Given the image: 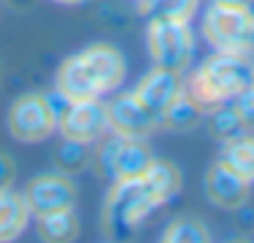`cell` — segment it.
Returning a JSON list of instances; mask_svg holds the SVG:
<instances>
[{
    "instance_id": "obj_1",
    "label": "cell",
    "mask_w": 254,
    "mask_h": 243,
    "mask_svg": "<svg viewBox=\"0 0 254 243\" xmlns=\"http://www.w3.org/2000/svg\"><path fill=\"white\" fill-rule=\"evenodd\" d=\"M123 55L107 44L88 47L79 55H71L58 71V93L68 101L101 99L123 82Z\"/></svg>"
},
{
    "instance_id": "obj_2",
    "label": "cell",
    "mask_w": 254,
    "mask_h": 243,
    "mask_svg": "<svg viewBox=\"0 0 254 243\" xmlns=\"http://www.w3.org/2000/svg\"><path fill=\"white\" fill-rule=\"evenodd\" d=\"M249 82H252V63L246 61V55L216 52L194 71L189 85H183V93L199 112H210L232 101L243 88H249Z\"/></svg>"
},
{
    "instance_id": "obj_3",
    "label": "cell",
    "mask_w": 254,
    "mask_h": 243,
    "mask_svg": "<svg viewBox=\"0 0 254 243\" xmlns=\"http://www.w3.org/2000/svg\"><path fill=\"white\" fill-rule=\"evenodd\" d=\"M164 205L161 194L145 181V175L115 181L110 199L104 208V230L112 241H126L137 232V227L148 219L153 208Z\"/></svg>"
},
{
    "instance_id": "obj_4",
    "label": "cell",
    "mask_w": 254,
    "mask_h": 243,
    "mask_svg": "<svg viewBox=\"0 0 254 243\" xmlns=\"http://www.w3.org/2000/svg\"><path fill=\"white\" fill-rule=\"evenodd\" d=\"M66 101L68 99H63V104H55V96H41V93L17 99L8 110V134L19 142H44V139H50L52 131L58 128V115L66 107Z\"/></svg>"
},
{
    "instance_id": "obj_5",
    "label": "cell",
    "mask_w": 254,
    "mask_h": 243,
    "mask_svg": "<svg viewBox=\"0 0 254 243\" xmlns=\"http://www.w3.org/2000/svg\"><path fill=\"white\" fill-rule=\"evenodd\" d=\"M252 25H254V14L249 11V8H232V6L213 3V6L208 8V14H205L202 33L216 52L249 58Z\"/></svg>"
},
{
    "instance_id": "obj_6",
    "label": "cell",
    "mask_w": 254,
    "mask_h": 243,
    "mask_svg": "<svg viewBox=\"0 0 254 243\" xmlns=\"http://www.w3.org/2000/svg\"><path fill=\"white\" fill-rule=\"evenodd\" d=\"M148 52L153 58L156 68L181 74L189 66L194 52V39H191V30H189V22L153 17V22L148 28Z\"/></svg>"
},
{
    "instance_id": "obj_7",
    "label": "cell",
    "mask_w": 254,
    "mask_h": 243,
    "mask_svg": "<svg viewBox=\"0 0 254 243\" xmlns=\"http://www.w3.org/2000/svg\"><path fill=\"white\" fill-rule=\"evenodd\" d=\"M96 161H99L101 172L110 181H128V178L145 175V170L150 167L153 156L142 145V139H126V137H118L115 134V139L101 145Z\"/></svg>"
},
{
    "instance_id": "obj_8",
    "label": "cell",
    "mask_w": 254,
    "mask_h": 243,
    "mask_svg": "<svg viewBox=\"0 0 254 243\" xmlns=\"http://www.w3.org/2000/svg\"><path fill=\"white\" fill-rule=\"evenodd\" d=\"M58 128L63 131V137L68 142H82V145L96 142L110 128V123H107V104H101L99 99L66 101V107L58 115Z\"/></svg>"
},
{
    "instance_id": "obj_9",
    "label": "cell",
    "mask_w": 254,
    "mask_h": 243,
    "mask_svg": "<svg viewBox=\"0 0 254 243\" xmlns=\"http://www.w3.org/2000/svg\"><path fill=\"white\" fill-rule=\"evenodd\" d=\"M131 96L139 101V107H142L156 123H161L167 115V110L183 96V79L178 71L156 68V71H150L148 77L134 88Z\"/></svg>"
},
{
    "instance_id": "obj_10",
    "label": "cell",
    "mask_w": 254,
    "mask_h": 243,
    "mask_svg": "<svg viewBox=\"0 0 254 243\" xmlns=\"http://www.w3.org/2000/svg\"><path fill=\"white\" fill-rule=\"evenodd\" d=\"M25 202L33 216H47L55 210L74 208V186L61 175H41L28 183Z\"/></svg>"
},
{
    "instance_id": "obj_11",
    "label": "cell",
    "mask_w": 254,
    "mask_h": 243,
    "mask_svg": "<svg viewBox=\"0 0 254 243\" xmlns=\"http://www.w3.org/2000/svg\"><path fill=\"white\" fill-rule=\"evenodd\" d=\"M107 123H110V128L118 137H126V139H142L159 126V123L139 107V101L134 99L131 93L118 96L115 101L107 104Z\"/></svg>"
},
{
    "instance_id": "obj_12",
    "label": "cell",
    "mask_w": 254,
    "mask_h": 243,
    "mask_svg": "<svg viewBox=\"0 0 254 243\" xmlns=\"http://www.w3.org/2000/svg\"><path fill=\"white\" fill-rule=\"evenodd\" d=\"M249 186H252V183L238 178L235 172L227 170L221 161H216L208 170V175H205V194H208V199L213 205H219V208H224V210L243 208V202L249 199Z\"/></svg>"
},
{
    "instance_id": "obj_13",
    "label": "cell",
    "mask_w": 254,
    "mask_h": 243,
    "mask_svg": "<svg viewBox=\"0 0 254 243\" xmlns=\"http://www.w3.org/2000/svg\"><path fill=\"white\" fill-rule=\"evenodd\" d=\"M30 208L25 194H17L11 186L0 188V241H14L28 227Z\"/></svg>"
},
{
    "instance_id": "obj_14",
    "label": "cell",
    "mask_w": 254,
    "mask_h": 243,
    "mask_svg": "<svg viewBox=\"0 0 254 243\" xmlns=\"http://www.w3.org/2000/svg\"><path fill=\"white\" fill-rule=\"evenodd\" d=\"M219 161L246 183H254V137L241 134L235 139H227Z\"/></svg>"
},
{
    "instance_id": "obj_15",
    "label": "cell",
    "mask_w": 254,
    "mask_h": 243,
    "mask_svg": "<svg viewBox=\"0 0 254 243\" xmlns=\"http://www.w3.org/2000/svg\"><path fill=\"white\" fill-rule=\"evenodd\" d=\"M145 181L161 194V199H172L178 191H181V172H178L175 164L170 161H150V167L145 170Z\"/></svg>"
},
{
    "instance_id": "obj_16",
    "label": "cell",
    "mask_w": 254,
    "mask_h": 243,
    "mask_svg": "<svg viewBox=\"0 0 254 243\" xmlns=\"http://www.w3.org/2000/svg\"><path fill=\"white\" fill-rule=\"evenodd\" d=\"M39 227H41V235L47 241H71V238H77V230H79L74 208L39 216Z\"/></svg>"
},
{
    "instance_id": "obj_17",
    "label": "cell",
    "mask_w": 254,
    "mask_h": 243,
    "mask_svg": "<svg viewBox=\"0 0 254 243\" xmlns=\"http://www.w3.org/2000/svg\"><path fill=\"white\" fill-rule=\"evenodd\" d=\"M210 134H213L216 139H221V142H227V139H235V137L249 134V131H246V126L241 123L238 112L232 110V104L227 101V104L210 110Z\"/></svg>"
},
{
    "instance_id": "obj_18",
    "label": "cell",
    "mask_w": 254,
    "mask_h": 243,
    "mask_svg": "<svg viewBox=\"0 0 254 243\" xmlns=\"http://www.w3.org/2000/svg\"><path fill=\"white\" fill-rule=\"evenodd\" d=\"M164 241L167 243H208L210 235H208V227L199 224L194 219H178L167 227L164 232Z\"/></svg>"
},
{
    "instance_id": "obj_19",
    "label": "cell",
    "mask_w": 254,
    "mask_h": 243,
    "mask_svg": "<svg viewBox=\"0 0 254 243\" xmlns=\"http://www.w3.org/2000/svg\"><path fill=\"white\" fill-rule=\"evenodd\" d=\"M145 8L161 19H175V22H189L191 14L197 11V0H148Z\"/></svg>"
},
{
    "instance_id": "obj_20",
    "label": "cell",
    "mask_w": 254,
    "mask_h": 243,
    "mask_svg": "<svg viewBox=\"0 0 254 243\" xmlns=\"http://www.w3.org/2000/svg\"><path fill=\"white\" fill-rule=\"evenodd\" d=\"M197 121H199V110L191 104V99L183 93L181 99L167 110V115L161 123H167L170 128H191V126H197Z\"/></svg>"
},
{
    "instance_id": "obj_21",
    "label": "cell",
    "mask_w": 254,
    "mask_h": 243,
    "mask_svg": "<svg viewBox=\"0 0 254 243\" xmlns=\"http://www.w3.org/2000/svg\"><path fill=\"white\" fill-rule=\"evenodd\" d=\"M230 104H232V110L238 112L241 123L246 126V131H254V88H252V85L243 88L241 93L230 101Z\"/></svg>"
},
{
    "instance_id": "obj_22",
    "label": "cell",
    "mask_w": 254,
    "mask_h": 243,
    "mask_svg": "<svg viewBox=\"0 0 254 243\" xmlns=\"http://www.w3.org/2000/svg\"><path fill=\"white\" fill-rule=\"evenodd\" d=\"M61 164L66 170H79L85 164V145L82 142H68L66 148L61 150Z\"/></svg>"
},
{
    "instance_id": "obj_23",
    "label": "cell",
    "mask_w": 254,
    "mask_h": 243,
    "mask_svg": "<svg viewBox=\"0 0 254 243\" xmlns=\"http://www.w3.org/2000/svg\"><path fill=\"white\" fill-rule=\"evenodd\" d=\"M11 181H14V164L6 156H0V188L11 186Z\"/></svg>"
},
{
    "instance_id": "obj_24",
    "label": "cell",
    "mask_w": 254,
    "mask_h": 243,
    "mask_svg": "<svg viewBox=\"0 0 254 243\" xmlns=\"http://www.w3.org/2000/svg\"><path fill=\"white\" fill-rule=\"evenodd\" d=\"M216 3H221V6H232V8H249L254 0H216Z\"/></svg>"
},
{
    "instance_id": "obj_25",
    "label": "cell",
    "mask_w": 254,
    "mask_h": 243,
    "mask_svg": "<svg viewBox=\"0 0 254 243\" xmlns=\"http://www.w3.org/2000/svg\"><path fill=\"white\" fill-rule=\"evenodd\" d=\"M58 3H66V6H77V3H85V0H58Z\"/></svg>"
},
{
    "instance_id": "obj_26",
    "label": "cell",
    "mask_w": 254,
    "mask_h": 243,
    "mask_svg": "<svg viewBox=\"0 0 254 243\" xmlns=\"http://www.w3.org/2000/svg\"><path fill=\"white\" fill-rule=\"evenodd\" d=\"M249 55H254V25H252V44H249Z\"/></svg>"
},
{
    "instance_id": "obj_27",
    "label": "cell",
    "mask_w": 254,
    "mask_h": 243,
    "mask_svg": "<svg viewBox=\"0 0 254 243\" xmlns=\"http://www.w3.org/2000/svg\"><path fill=\"white\" fill-rule=\"evenodd\" d=\"M249 85H252V88H254V63H252V82H249Z\"/></svg>"
},
{
    "instance_id": "obj_28",
    "label": "cell",
    "mask_w": 254,
    "mask_h": 243,
    "mask_svg": "<svg viewBox=\"0 0 254 243\" xmlns=\"http://www.w3.org/2000/svg\"><path fill=\"white\" fill-rule=\"evenodd\" d=\"M139 3H142V6H145V3H148V0H139Z\"/></svg>"
}]
</instances>
